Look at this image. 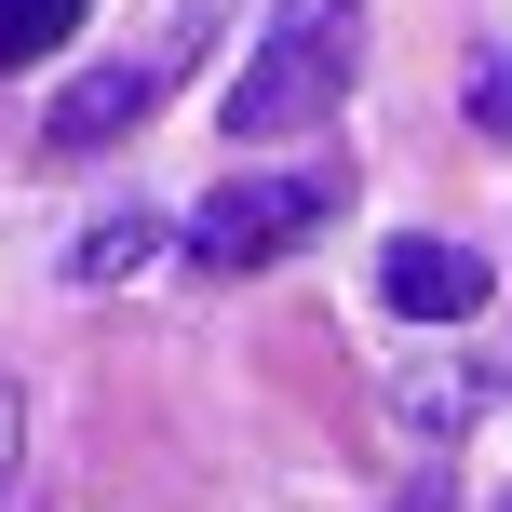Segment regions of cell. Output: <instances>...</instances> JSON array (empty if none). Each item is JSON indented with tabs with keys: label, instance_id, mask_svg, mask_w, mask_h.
I'll list each match as a JSON object with an SVG mask.
<instances>
[{
	"label": "cell",
	"instance_id": "6da1fadb",
	"mask_svg": "<svg viewBox=\"0 0 512 512\" xmlns=\"http://www.w3.org/2000/svg\"><path fill=\"white\" fill-rule=\"evenodd\" d=\"M351 68H364V14H351V0H297V14H283V41L256 54L230 95H216V122H230L243 149H270V135H310L337 95H351Z\"/></svg>",
	"mask_w": 512,
	"mask_h": 512
},
{
	"label": "cell",
	"instance_id": "3957f363",
	"mask_svg": "<svg viewBox=\"0 0 512 512\" xmlns=\"http://www.w3.org/2000/svg\"><path fill=\"white\" fill-rule=\"evenodd\" d=\"M378 297L405 310V324H472V310H486V256L472 243H432V230H405L378 256Z\"/></svg>",
	"mask_w": 512,
	"mask_h": 512
},
{
	"label": "cell",
	"instance_id": "52a82bcc",
	"mask_svg": "<svg viewBox=\"0 0 512 512\" xmlns=\"http://www.w3.org/2000/svg\"><path fill=\"white\" fill-rule=\"evenodd\" d=\"M472 135H499V149H512V41L472 54Z\"/></svg>",
	"mask_w": 512,
	"mask_h": 512
},
{
	"label": "cell",
	"instance_id": "ba28073f",
	"mask_svg": "<svg viewBox=\"0 0 512 512\" xmlns=\"http://www.w3.org/2000/svg\"><path fill=\"white\" fill-rule=\"evenodd\" d=\"M0 486H14V378H0Z\"/></svg>",
	"mask_w": 512,
	"mask_h": 512
},
{
	"label": "cell",
	"instance_id": "9c48e42d",
	"mask_svg": "<svg viewBox=\"0 0 512 512\" xmlns=\"http://www.w3.org/2000/svg\"><path fill=\"white\" fill-rule=\"evenodd\" d=\"M405 512H432V499H405Z\"/></svg>",
	"mask_w": 512,
	"mask_h": 512
},
{
	"label": "cell",
	"instance_id": "7a4b0ae2",
	"mask_svg": "<svg viewBox=\"0 0 512 512\" xmlns=\"http://www.w3.org/2000/svg\"><path fill=\"white\" fill-rule=\"evenodd\" d=\"M324 216H337V176H243V189H216V203L189 216V256H203V270H270V256H297Z\"/></svg>",
	"mask_w": 512,
	"mask_h": 512
},
{
	"label": "cell",
	"instance_id": "5b68a950",
	"mask_svg": "<svg viewBox=\"0 0 512 512\" xmlns=\"http://www.w3.org/2000/svg\"><path fill=\"white\" fill-rule=\"evenodd\" d=\"M135 256H149V216H95V230L68 243V283H122Z\"/></svg>",
	"mask_w": 512,
	"mask_h": 512
},
{
	"label": "cell",
	"instance_id": "8992f818",
	"mask_svg": "<svg viewBox=\"0 0 512 512\" xmlns=\"http://www.w3.org/2000/svg\"><path fill=\"white\" fill-rule=\"evenodd\" d=\"M81 27V0H0V68H27V54H54Z\"/></svg>",
	"mask_w": 512,
	"mask_h": 512
},
{
	"label": "cell",
	"instance_id": "277c9868",
	"mask_svg": "<svg viewBox=\"0 0 512 512\" xmlns=\"http://www.w3.org/2000/svg\"><path fill=\"white\" fill-rule=\"evenodd\" d=\"M135 108H149V81H135V68H95L68 108H54V149H95V135H122V122H135Z\"/></svg>",
	"mask_w": 512,
	"mask_h": 512
}]
</instances>
